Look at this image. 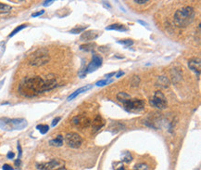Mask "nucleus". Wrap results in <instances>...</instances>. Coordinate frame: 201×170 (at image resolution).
Wrapping results in <instances>:
<instances>
[{
	"mask_svg": "<svg viewBox=\"0 0 201 170\" xmlns=\"http://www.w3.org/2000/svg\"><path fill=\"white\" fill-rule=\"evenodd\" d=\"M106 30H109H109H115V31H119V32H127L129 29L124 24H122V23H113V24H110V25L107 26Z\"/></svg>",
	"mask_w": 201,
	"mask_h": 170,
	"instance_id": "15",
	"label": "nucleus"
},
{
	"mask_svg": "<svg viewBox=\"0 0 201 170\" xmlns=\"http://www.w3.org/2000/svg\"><path fill=\"white\" fill-rule=\"evenodd\" d=\"M195 16H196L195 9L192 7L186 6L175 11L173 20L177 27L185 28L193 22Z\"/></svg>",
	"mask_w": 201,
	"mask_h": 170,
	"instance_id": "2",
	"label": "nucleus"
},
{
	"mask_svg": "<svg viewBox=\"0 0 201 170\" xmlns=\"http://www.w3.org/2000/svg\"><path fill=\"white\" fill-rule=\"evenodd\" d=\"M102 62H103L102 57L100 55H98V54H94L92 56L91 62L86 67V74H90V73H93V72L96 71L99 67H101Z\"/></svg>",
	"mask_w": 201,
	"mask_h": 170,
	"instance_id": "9",
	"label": "nucleus"
},
{
	"mask_svg": "<svg viewBox=\"0 0 201 170\" xmlns=\"http://www.w3.org/2000/svg\"><path fill=\"white\" fill-rule=\"evenodd\" d=\"M117 43L122 44V46H124L125 47H129L132 45H134V41L132 39H123V40H118Z\"/></svg>",
	"mask_w": 201,
	"mask_h": 170,
	"instance_id": "23",
	"label": "nucleus"
},
{
	"mask_svg": "<svg viewBox=\"0 0 201 170\" xmlns=\"http://www.w3.org/2000/svg\"><path fill=\"white\" fill-rule=\"evenodd\" d=\"M36 129H38L40 131L41 134H46L49 130V127L47 125H37L36 126Z\"/></svg>",
	"mask_w": 201,
	"mask_h": 170,
	"instance_id": "22",
	"label": "nucleus"
},
{
	"mask_svg": "<svg viewBox=\"0 0 201 170\" xmlns=\"http://www.w3.org/2000/svg\"><path fill=\"white\" fill-rule=\"evenodd\" d=\"M45 13V10H40V11H37V12H33L32 14V17H37V16H40V15H42V14H44Z\"/></svg>",
	"mask_w": 201,
	"mask_h": 170,
	"instance_id": "29",
	"label": "nucleus"
},
{
	"mask_svg": "<svg viewBox=\"0 0 201 170\" xmlns=\"http://www.w3.org/2000/svg\"><path fill=\"white\" fill-rule=\"evenodd\" d=\"M49 144L51 146H55V147H60V146H62L63 145V137L61 135L57 136L55 139L49 141Z\"/></svg>",
	"mask_w": 201,
	"mask_h": 170,
	"instance_id": "16",
	"label": "nucleus"
},
{
	"mask_svg": "<svg viewBox=\"0 0 201 170\" xmlns=\"http://www.w3.org/2000/svg\"><path fill=\"white\" fill-rule=\"evenodd\" d=\"M48 51L45 48H40L33 52L29 58V64L32 66H42L49 61Z\"/></svg>",
	"mask_w": 201,
	"mask_h": 170,
	"instance_id": "4",
	"label": "nucleus"
},
{
	"mask_svg": "<svg viewBox=\"0 0 201 170\" xmlns=\"http://www.w3.org/2000/svg\"><path fill=\"white\" fill-rule=\"evenodd\" d=\"M28 123L23 118H0V128L11 131V130H22L27 127Z\"/></svg>",
	"mask_w": 201,
	"mask_h": 170,
	"instance_id": "3",
	"label": "nucleus"
},
{
	"mask_svg": "<svg viewBox=\"0 0 201 170\" xmlns=\"http://www.w3.org/2000/svg\"><path fill=\"white\" fill-rule=\"evenodd\" d=\"M124 109L128 113H137L141 112L145 109L146 102L143 100H137V99H129L123 103Z\"/></svg>",
	"mask_w": 201,
	"mask_h": 170,
	"instance_id": "5",
	"label": "nucleus"
},
{
	"mask_svg": "<svg viewBox=\"0 0 201 170\" xmlns=\"http://www.w3.org/2000/svg\"><path fill=\"white\" fill-rule=\"evenodd\" d=\"M58 121H60V117H59V116L56 117V118L53 120V122H52V125H51V126H52V127H55V126H56V125L58 123Z\"/></svg>",
	"mask_w": 201,
	"mask_h": 170,
	"instance_id": "30",
	"label": "nucleus"
},
{
	"mask_svg": "<svg viewBox=\"0 0 201 170\" xmlns=\"http://www.w3.org/2000/svg\"><path fill=\"white\" fill-rule=\"evenodd\" d=\"M129 99H131V96L129 94L125 93V92H120V93L117 94V100L122 103H123L124 101H126Z\"/></svg>",
	"mask_w": 201,
	"mask_h": 170,
	"instance_id": "19",
	"label": "nucleus"
},
{
	"mask_svg": "<svg viewBox=\"0 0 201 170\" xmlns=\"http://www.w3.org/2000/svg\"><path fill=\"white\" fill-rule=\"evenodd\" d=\"M53 3H54V1H53V0H49V1H45V2L43 3V6H44V7H48V6L52 5Z\"/></svg>",
	"mask_w": 201,
	"mask_h": 170,
	"instance_id": "31",
	"label": "nucleus"
},
{
	"mask_svg": "<svg viewBox=\"0 0 201 170\" xmlns=\"http://www.w3.org/2000/svg\"><path fill=\"white\" fill-rule=\"evenodd\" d=\"M10 10H11V7H10L9 5L0 3V14L7 13V12H9Z\"/></svg>",
	"mask_w": 201,
	"mask_h": 170,
	"instance_id": "20",
	"label": "nucleus"
},
{
	"mask_svg": "<svg viewBox=\"0 0 201 170\" xmlns=\"http://www.w3.org/2000/svg\"><path fill=\"white\" fill-rule=\"evenodd\" d=\"M14 156H15V154H14V153H12V152H9V153L6 154V157H7L8 159H13V158H14Z\"/></svg>",
	"mask_w": 201,
	"mask_h": 170,
	"instance_id": "34",
	"label": "nucleus"
},
{
	"mask_svg": "<svg viewBox=\"0 0 201 170\" xmlns=\"http://www.w3.org/2000/svg\"><path fill=\"white\" fill-rule=\"evenodd\" d=\"M134 2H135V3H136V4H141V5H142V4L148 3L149 1H148V0H145V1H144V0H135V1H134Z\"/></svg>",
	"mask_w": 201,
	"mask_h": 170,
	"instance_id": "33",
	"label": "nucleus"
},
{
	"mask_svg": "<svg viewBox=\"0 0 201 170\" xmlns=\"http://www.w3.org/2000/svg\"><path fill=\"white\" fill-rule=\"evenodd\" d=\"M158 86H160V87H164V88H167L170 85V82L168 80L167 77L165 76H160L159 80H158Z\"/></svg>",
	"mask_w": 201,
	"mask_h": 170,
	"instance_id": "17",
	"label": "nucleus"
},
{
	"mask_svg": "<svg viewBox=\"0 0 201 170\" xmlns=\"http://www.w3.org/2000/svg\"><path fill=\"white\" fill-rule=\"evenodd\" d=\"M71 121H72V124H74L75 126L81 128H86L91 125V120L89 119V117L83 115V114L74 116Z\"/></svg>",
	"mask_w": 201,
	"mask_h": 170,
	"instance_id": "10",
	"label": "nucleus"
},
{
	"mask_svg": "<svg viewBox=\"0 0 201 170\" xmlns=\"http://www.w3.org/2000/svg\"><path fill=\"white\" fill-rule=\"evenodd\" d=\"M114 80L113 79H104V80H99L96 83V85L97 87H104L106 85H109L113 82Z\"/></svg>",
	"mask_w": 201,
	"mask_h": 170,
	"instance_id": "24",
	"label": "nucleus"
},
{
	"mask_svg": "<svg viewBox=\"0 0 201 170\" xmlns=\"http://www.w3.org/2000/svg\"><path fill=\"white\" fill-rule=\"evenodd\" d=\"M28 25L27 24H21V25H19L18 27H16L10 34H9V35H8V37H12V36H14L16 34H18L19 31H21L22 29H24V28H26Z\"/></svg>",
	"mask_w": 201,
	"mask_h": 170,
	"instance_id": "21",
	"label": "nucleus"
},
{
	"mask_svg": "<svg viewBox=\"0 0 201 170\" xmlns=\"http://www.w3.org/2000/svg\"><path fill=\"white\" fill-rule=\"evenodd\" d=\"M18 150H19V157H20L21 156V148H20L19 143H18Z\"/></svg>",
	"mask_w": 201,
	"mask_h": 170,
	"instance_id": "37",
	"label": "nucleus"
},
{
	"mask_svg": "<svg viewBox=\"0 0 201 170\" xmlns=\"http://www.w3.org/2000/svg\"><path fill=\"white\" fill-rule=\"evenodd\" d=\"M91 124H92L93 131L96 132V131H98L100 128H102L105 126V120L100 115H96L95 119L93 120V122H91Z\"/></svg>",
	"mask_w": 201,
	"mask_h": 170,
	"instance_id": "13",
	"label": "nucleus"
},
{
	"mask_svg": "<svg viewBox=\"0 0 201 170\" xmlns=\"http://www.w3.org/2000/svg\"><path fill=\"white\" fill-rule=\"evenodd\" d=\"M188 66L189 68L195 72L196 74H198V75L200 74V69H201V61L199 58H193L188 61Z\"/></svg>",
	"mask_w": 201,
	"mask_h": 170,
	"instance_id": "11",
	"label": "nucleus"
},
{
	"mask_svg": "<svg viewBox=\"0 0 201 170\" xmlns=\"http://www.w3.org/2000/svg\"><path fill=\"white\" fill-rule=\"evenodd\" d=\"M134 170H149V168L148 167L147 164H145V163H140V164H137V165L135 167Z\"/></svg>",
	"mask_w": 201,
	"mask_h": 170,
	"instance_id": "27",
	"label": "nucleus"
},
{
	"mask_svg": "<svg viewBox=\"0 0 201 170\" xmlns=\"http://www.w3.org/2000/svg\"><path fill=\"white\" fill-rule=\"evenodd\" d=\"M5 50H6V42L0 41V58L3 56Z\"/></svg>",
	"mask_w": 201,
	"mask_h": 170,
	"instance_id": "28",
	"label": "nucleus"
},
{
	"mask_svg": "<svg viewBox=\"0 0 201 170\" xmlns=\"http://www.w3.org/2000/svg\"><path fill=\"white\" fill-rule=\"evenodd\" d=\"M4 83H5V79H3V80H1V81H0V88L3 87V84H4Z\"/></svg>",
	"mask_w": 201,
	"mask_h": 170,
	"instance_id": "41",
	"label": "nucleus"
},
{
	"mask_svg": "<svg viewBox=\"0 0 201 170\" xmlns=\"http://www.w3.org/2000/svg\"><path fill=\"white\" fill-rule=\"evenodd\" d=\"M137 21H138L139 23H141V24H143L144 26H146V27H148V24L147 22H145V21H143V20H137Z\"/></svg>",
	"mask_w": 201,
	"mask_h": 170,
	"instance_id": "38",
	"label": "nucleus"
},
{
	"mask_svg": "<svg viewBox=\"0 0 201 170\" xmlns=\"http://www.w3.org/2000/svg\"><path fill=\"white\" fill-rule=\"evenodd\" d=\"M150 104L160 110H164L167 108L168 102L165 95L161 91H156L153 95V98L150 100Z\"/></svg>",
	"mask_w": 201,
	"mask_h": 170,
	"instance_id": "7",
	"label": "nucleus"
},
{
	"mask_svg": "<svg viewBox=\"0 0 201 170\" xmlns=\"http://www.w3.org/2000/svg\"><path fill=\"white\" fill-rule=\"evenodd\" d=\"M15 165H16L17 167H19V166L20 165V160H19V159L16 160V161H15Z\"/></svg>",
	"mask_w": 201,
	"mask_h": 170,
	"instance_id": "39",
	"label": "nucleus"
},
{
	"mask_svg": "<svg viewBox=\"0 0 201 170\" xmlns=\"http://www.w3.org/2000/svg\"><path fill=\"white\" fill-rule=\"evenodd\" d=\"M2 168H3V170H13V168H12V167H11V166H9V165H6H6H4Z\"/></svg>",
	"mask_w": 201,
	"mask_h": 170,
	"instance_id": "32",
	"label": "nucleus"
},
{
	"mask_svg": "<svg viewBox=\"0 0 201 170\" xmlns=\"http://www.w3.org/2000/svg\"><path fill=\"white\" fill-rule=\"evenodd\" d=\"M98 36H99V32L91 30V31H86V32H84V33L81 35L80 39H81L82 41H91V40L96 39Z\"/></svg>",
	"mask_w": 201,
	"mask_h": 170,
	"instance_id": "12",
	"label": "nucleus"
},
{
	"mask_svg": "<svg viewBox=\"0 0 201 170\" xmlns=\"http://www.w3.org/2000/svg\"><path fill=\"white\" fill-rule=\"evenodd\" d=\"M123 74H124V73H123L122 71H119V72L116 74V77H117V78H120V77L122 76Z\"/></svg>",
	"mask_w": 201,
	"mask_h": 170,
	"instance_id": "35",
	"label": "nucleus"
},
{
	"mask_svg": "<svg viewBox=\"0 0 201 170\" xmlns=\"http://www.w3.org/2000/svg\"><path fill=\"white\" fill-rule=\"evenodd\" d=\"M115 74H116L115 73H110V74H106V75H105V77H106V79H109L111 76H114Z\"/></svg>",
	"mask_w": 201,
	"mask_h": 170,
	"instance_id": "36",
	"label": "nucleus"
},
{
	"mask_svg": "<svg viewBox=\"0 0 201 170\" xmlns=\"http://www.w3.org/2000/svg\"><path fill=\"white\" fill-rule=\"evenodd\" d=\"M115 170H126L124 168H123V166H122V165H120V167H119V168H115Z\"/></svg>",
	"mask_w": 201,
	"mask_h": 170,
	"instance_id": "40",
	"label": "nucleus"
},
{
	"mask_svg": "<svg viewBox=\"0 0 201 170\" xmlns=\"http://www.w3.org/2000/svg\"><path fill=\"white\" fill-rule=\"evenodd\" d=\"M96 45L95 43H90V44H84L80 46V49L81 50H84V51H94L96 49Z\"/></svg>",
	"mask_w": 201,
	"mask_h": 170,
	"instance_id": "18",
	"label": "nucleus"
},
{
	"mask_svg": "<svg viewBox=\"0 0 201 170\" xmlns=\"http://www.w3.org/2000/svg\"><path fill=\"white\" fill-rule=\"evenodd\" d=\"M132 159H133V157H132V155H131V154L129 153V152H124L123 153V154H122V161L123 162H125V163H130L131 161H132Z\"/></svg>",
	"mask_w": 201,
	"mask_h": 170,
	"instance_id": "25",
	"label": "nucleus"
},
{
	"mask_svg": "<svg viewBox=\"0 0 201 170\" xmlns=\"http://www.w3.org/2000/svg\"><path fill=\"white\" fill-rule=\"evenodd\" d=\"M58 87L57 80L54 77H47L45 80L39 77H26L19 85V92L26 98H33L41 93L49 91Z\"/></svg>",
	"mask_w": 201,
	"mask_h": 170,
	"instance_id": "1",
	"label": "nucleus"
},
{
	"mask_svg": "<svg viewBox=\"0 0 201 170\" xmlns=\"http://www.w3.org/2000/svg\"><path fill=\"white\" fill-rule=\"evenodd\" d=\"M65 142L67 143L69 147L77 149L82 145L83 140L79 134L75 132H70V133H67L65 136Z\"/></svg>",
	"mask_w": 201,
	"mask_h": 170,
	"instance_id": "8",
	"label": "nucleus"
},
{
	"mask_svg": "<svg viewBox=\"0 0 201 170\" xmlns=\"http://www.w3.org/2000/svg\"><path fill=\"white\" fill-rule=\"evenodd\" d=\"M40 170H63L65 169V162L61 159H53L46 163H41L36 165Z\"/></svg>",
	"mask_w": 201,
	"mask_h": 170,
	"instance_id": "6",
	"label": "nucleus"
},
{
	"mask_svg": "<svg viewBox=\"0 0 201 170\" xmlns=\"http://www.w3.org/2000/svg\"><path fill=\"white\" fill-rule=\"evenodd\" d=\"M87 27H88V25L83 26V27H75V28L71 29V30L70 31V33H71V34H80V33L83 32Z\"/></svg>",
	"mask_w": 201,
	"mask_h": 170,
	"instance_id": "26",
	"label": "nucleus"
},
{
	"mask_svg": "<svg viewBox=\"0 0 201 170\" xmlns=\"http://www.w3.org/2000/svg\"><path fill=\"white\" fill-rule=\"evenodd\" d=\"M92 87H93V85H85L84 87H81V88H79V89H77V90H75L73 93H71V94L68 97L67 100L70 101L73 100L74 98H76L78 95H80V94H82V93H83V92H86V91L90 90Z\"/></svg>",
	"mask_w": 201,
	"mask_h": 170,
	"instance_id": "14",
	"label": "nucleus"
}]
</instances>
